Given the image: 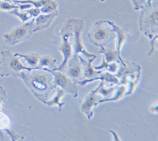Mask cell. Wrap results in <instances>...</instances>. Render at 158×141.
Returning <instances> with one entry per match:
<instances>
[{
    "label": "cell",
    "instance_id": "1",
    "mask_svg": "<svg viewBox=\"0 0 158 141\" xmlns=\"http://www.w3.org/2000/svg\"><path fill=\"white\" fill-rule=\"evenodd\" d=\"M18 77L24 81L26 87L32 94L44 103L55 87L53 85V76L49 69L36 68L25 72L22 70Z\"/></svg>",
    "mask_w": 158,
    "mask_h": 141
},
{
    "label": "cell",
    "instance_id": "2",
    "mask_svg": "<svg viewBox=\"0 0 158 141\" xmlns=\"http://www.w3.org/2000/svg\"><path fill=\"white\" fill-rule=\"evenodd\" d=\"M157 2L145 5L139 17V28L145 36L152 39L158 31Z\"/></svg>",
    "mask_w": 158,
    "mask_h": 141
},
{
    "label": "cell",
    "instance_id": "3",
    "mask_svg": "<svg viewBox=\"0 0 158 141\" xmlns=\"http://www.w3.org/2000/svg\"><path fill=\"white\" fill-rule=\"evenodd\" d=\"M88 37L94 45L101 47L107 45L108 43L113 41L115 33L110 21H98L93 25L88 33Z\"/></svg>",
    "mask_w": 158,
    "mask_h": 141
},
{
    "label": "cell",
    "instance_id": "4",
    "mask_svg": "<svg viewBox=\"0 0 158 141\" xmlns=\"http://www.w3.org/2000/svg\"><path fill=\"white\" fill-rule=\"evenodd\" d=\"M85 27V22L80 18H68L63 25L64 29H67L70 32L71 36H74V50H73V56H78L81 54L85 56L87 59L95 57L96 55L89 53L83 46L81 42V34L83 29Z\"/></svg>",
    "mask_w": 158,
    "mask_h": 141
},
{
    "label": "cell",
    "instance_id": "5",
    "mask_svg": "<svg viewBox=\"0 0 158 141\" xmlns=\"http://www.w3.org/2000/svg\"><path fill=\"white\" fill-rule=\"evenodd\" d=\"M1 60H0V76L13 75L18 77L22 70L30 71L36 67H25L20 62L19 58L13 55L9 50H4L1 53Z\"/></svg>",
    "mask_w": 158,
    "mask_h": 141
},
{
    "label": "cell",
    "instance_id": "6",
    "mask_svg": "<svg viewBox=\"0 0 158 141\" xmlns=\"http://www.w3.org/2000/svg\"><path fill=\"white\" fill-rule=\"evenodd\" d=\"M35 18L30 22H26L21 26L15 28L10 33L3 35L4 41L8 45H16L18 44L22 43L29 40L32 34L35 32Z\"/></svg>",
    "mask_w": 158,
    "mask_h": 141
},
{
    "label": "cell",
    "instance_id": "7",
    "mask_svg": "<svg viewBox=\"0 0 158 141\" xmlns=\"http://www.w3.org/2000/svg\"><path fill=\"white\" fill-rule=\"evenodd\" d=\"M49 71L53 76V85L55 87H60L65 93H68L72 94L74 98H77L78 96V88L74 80L62 73L60 70H49Z\"/></svg>",
    "mask_w": 158,
    "mask_h": 141
},
{
    "label": "cell",
    "instance_id": "8",
    "mask_svg": "<svg viewBox=\"0 0 158 141\" xmlns=\"http://www.w3.org/2000/svg\"><path fill=\"white\" fill-rule=\"evenodd\" d=\"M62 35V44L59 46L58 49L60 51V53L63 54V63L60 64L59 67H56V70H62L64 68L67 64V62L70 60L73 56V48H72L71 43L69 41L70 36H71V33L67 29H61Z\"/></svg>",
    "mask_w": 158,
    "mask_h": 141
},
{
    "label": "cell",
    "instance_id": "9",
    "mask_svg": "<svg viewBox=\"0 0 158 141\" xmlns=\"http://www.w3.org/2000/svg\"><path fill=\"white\" fill-rule=\"evenodd\" d=\"M102 99L101 95H97V93L94 91H90L84 98L81 104V112L85 114L89 120H91L94 115V109L97 105L98 101Z\"/></svg>",
    "mask_w": 158,
    "mask_h": 141
},
{
    "label": "cell",
    "instance_id": "10",
    "mask_svg": "<svg viewBox=\"0 0 158 141\" xmlns=\"http://www.w3.org/2000/svg\"><path fill=\"white\" fill-rule=\"evenodd\" d=\"M67 64L68 66H67V75L69 78L74 80L75 83L81 80L83 70L78 56H72L71 58L67 62Z\"/></svg>",
    "mask_w": 158,
    "mask_h": 141
},
{
    "label": "cell",
    "instance_id": "11",
    "mask_svg": "<svg viewBox=\"0 0 158 141\" xmlns=\"http://www.w3.org/2000/svg\"><path fill=\"white\" fill-rule=\"evenodd\" d=\"M58 15H59L58 11L49 13V14H44V15H38L36 18H35V25H36L35 32L47 29L49 25L53 22L54 19Z\"/></svg>",
    "mask_w": 158,
    "mask_h": 141
},
{
    "label": "cell",
    "instance_id": "12",
    "mask_svg": "<svg viewBox=\"0 0 158 141\" xmlns=\"http://www.w3.org/2000/svg\"><path fill=\"white\" fill-rule=\"evenodd\" d=\"M78 57L82 66L83 76H84L83 79H89L94 78L103 72V70H96L92 66V63L97 59V56L88 59V60H84L81 56H78Z\"/></svg>",
    "mask_w": 158,
    "mask_h": 141
},
{
    "label": "cell",
    "instance_id": "13",
    "mask_svg": "<svg viewBox=\"0 0 158 141\" xmlns=\"http://www.w3.org/2000/svg\"><path fill=\"white\" fill-rule=\"evenodd\" d=\"M97 80L106 81L108 82V83H111V84H114V85H118V83H119V79L117 78L116 76H115V75H113L112 73L110 72H102L99 75H97V77L89 79L80 80V81L77 82V83H79V84L81 86H85L86 84H88V83H93V82L97 81Z\"/></svg>",
    "mask_w": 158,
    "mask_h": 141
},
{
    "label": "cell",
    "instance_id": "14",
    "mask_svg": "<svg viewBox=\"0 0 158 141\" xmlns=\"http://www.w3.org/2000/svg\"><path fill=\"white\" fill-rule=\"evenodd\" d=\"M101 49L99 51V53L104 55V57L108 63H112V62H118L121 63V65L124 66L126 64V62H124L123 59L121 58L120 55H118L116 50H112V49H105L104 46H101Z\"/></svg>",
    "mask_w": 158,
    "mask_h": 141
},
{
    "label": "cell",
    "instance_id": "15",
    "mask_svg": "<svg viewBox=\"0 0 158 141\" xmlns=\"http://www.w3.org/2000/svg\"><path fill=\"white\" fill-rule=\"evenodd\" d=\"M142 70L141 67L135 63H131V62H126V64L122 67L119 66L117 74L115 75L117 78L121 79L124 75H135L138 72V70Z\"/></svg>",
    "mask_w": 158,
    "mask_h": 141
},
{
    "label": "cell",
    "instance_id": "16",
    "mask_svg": "<svg viewBox=\"0 0 158 141\" xmlns=\"http://www.w3.org/2000/svg\"><path fill=\"white\" fill-rule=\"evenodd\" d=\"M110 23H111V26L113 28L114 32H115V35H116V51L117 53H118V55H120L121 49H122L123 46L124 42L126 41L127 34L121 28L118 27L116 24H115L112 22H110Z\"/></svg>",
    "mask_w": 158,
    "mask_h": 141
},
{
    "label": "cell",
    "instance_id": "17",
    "mask_svg": "<svg viewBox=\"0 0 158 141\" xmlns=\"http://www.w3.org/2000/svg\"><path fill=\"white\" fill-rule=\"evenodd\" d=\"M57 87V90H56V93L55 94V96L53 97V98L51 100H48L44 102V104L48 105V106L51 107V106H54V105H57L59 107V111L62 110V109L63 107L65 105V102H62L61 99L63 98V96L65 95V92L62 90L60 87Z\"/></svg>",
    "mask_w": 158,
    "mask_h": 141
},
{
    "label": "cell",
    "instance_id": "18",
    "mask_svg": "<svg viewBox=\"0 0 158 141\" xmlns=\"http://www.w3.org/2000/svg\"><path fill=\"white\" fill-rule=\"evenodd\" d=\"M117 87H118V85L111 87H105L104 81H101V83L97 86V88L94 90V91L95 93L102 96L104 99H107V98H111L114 95V93H115Z\"/></svg>",
    "mask_w": 158,
    "mask_h": 141
},
{
    "label": "cell",
    "instance_id": "19",
    "mask_svg": "<svg viewBox=\"0 0 158 141\" xmlns=\"http://www.w3.org/2000/svg\"><path fill=\"white\" fill-rule=\"evenodd\" d=\"M56 63L57 61L55 59H52V57L48 56H43L39 57V62H38L37 68H46L52 70H55L56 69Z\"/></svg>",
    "mask_w": 158,
    "mask_h": 141
},
{
    "label": "cell",
    "instance_id": "20",
    "mask_svg": "<svg viewBox=\"0 0 158 141\" xmlns=\"http://www.w3.org/2000/svg\"><path fill=\"white\" fill-rule=\"evenodd\" d=\"M116 92L115 95H113L111 98H107V99H101L98 101V105L104 102H108V101H117L119 100L123 99L125 97V94L127 92L126 86L123 84H118V87L116 88Z\"/></svg>",
    "mask_w": 158,
    "mask_h": 141
},
{
    "label": "cell",
    "instance_id": "21",
    "mask_svg": "<svg viewBox=\"0 0 158 141\" xmlns=\"http://www.w3.org/2000/svg\"><path fill=\"white\" fill-rule=\"evenodd\" d=\"M119 63L118 62H112V63H108L106 62L104 57H103V60H102V63H101V65L99 66H95L94 67V68L95 70H108L110 73H116L118 71V68H119Z\"/></svg>",
    "mask_w": 158,
    "mask_h": 141
},
{
    "label": "cell",
    "instance_id": "22",
    "mask_svg": "<svg viewBox=\"0 0 158 141\" xmlns=\"http://www.w3.org/2000/svg\"><path fill=\"white\" fill-rule=\"evenodd\" d=\"M15 56H18V58H23L25 61L27 62V63L31 67H36L38 65V62H39V57L37 54L36 53H30V54H19V53H16Z\"/></svg>",
    "mask_w": 158,
    "mask_h": 141
},
{
    "label": "cell",
    "instance_id": "23",
    "mask_svg": "<svg viewBox=\"0 0 158 141\" xmlns=\"http://www.w3.org/2000/svg\"><path fill=\"white\" fill-rule=\"evenodd\" d=\"M53 0H15L14 2L17 4H25L29 3L33 6L35 8H40L52 2Z\"/></svg>",
    "mask_w": 158,
    "mask_h": 141
},
{
    "label": "cell",
    "instance_id": "24",
    "mask_svg": "<svg viewBox=\"0 0 158 141\" xmlns=\"http://www.w3.org/2000/svg\"><path fill=\"white\" fill-rule=\"evenodd\" d=\"M141 74H142V70H139L137 74L136 77H134V78H131L128 80L127 83H129V89H128V91L126 92L125 96H129L131 94H132L135 91V88L138 86V83L140 82L141 79Z\"/></svg>",
    "mask_w": 158,
    "mask_h": 141
},
{
    "label": "cell",
    "instance_id": "25",
    "mask_svg": "<svg viewBox=\"0 0 158 141\" xmlns=\"http://www.w3.org/2000/svg\"><path fill=\"white\" fill-rule=\"evenodd\" d=\"M11 121L9 117L0 111V130H6L10 128Z\"/></svg>",
    "mask_w": 158,
    "mask_h": 141
},
{
    "label": "cell",
    "instance_id": "26",
    "mask_svg": "<svg viewBox=\"0 0 158 141\" xmlns=\"http://www.w3.org/2000/svg\"><path fill=\"white\" fill-rule=\"evenodd\" d=\"M9 12L10 13L11 15H15V16L18 17V18H19L20 19L22 20V22H27L28 20H29V19L32 18V17L29 15V13L26 12L25 10H24V11L20 12V11H18V9H14V10H12V11H9Z\"/></svg>",
    "mask_w": 158,
    "mask_h": 141
},
{
    "label": "cell",
    "instance_id": "27",
    "mask_svg": "<svg viewBox=\"0 0 158 141\" xmlns=\"http://www.w3.org/2000/svg\"><path fill=\"white\" fill-rule=\"evenodd\" d=\"M19 5H15V4L10 3V2H6L0 0V10L4 11H10L14 9H18Z\"/></svg>",
    "mask_w": 158,
    "mask_h": 141
},
{
    "label": "cell",
    "instance_id": "28",
    "mask_svg": "<svg viewBox=\"0 0 158 141\" xmlns=\"http://www.w3.org/2000/svg\"><path fill=\"white\" fill-rule=\"evenodd\" d=\"M135 11H141L146 4V0H131Z\"/></svg>",
    "mask_w": 158,
    "mask_h": 141
},
{
    "label": "cell",
    "instance_id": "29",
    "mask_svg": "<svg viewBox=\"0 0 158 141\" xmlns=\"http://www.w3.org/2000/svg\"><path fill=\"white\" fill-rule=\"evenodd\" d=\"M6 99V91L2 87H0V110H1V107L2 104L5 102Z\"/></svg>",
    "mask_w": 158,
    "mask_h": 141
},
{
    "label": "cell",
    "instance_id": "30",
    "mask_svg": "<svg viewBox=\"0 0 158 141\" xmlns=\"http://www.w3.org/2000/svg\"><path fill=\"white\" fill-rule=\"evenodd\" d=\"M5 131L7 132L8 135L10 136V138L12 140H18V139L20 138L19 135H18L17 132H15V131L13 130V129H11L10 128H9V129H6V130H5Z\"/></svg>",
    "mask_w": 158,
    "mask_h": 141
},
{
    "label": "cell",
    "instance_id": "31",
    "mask_svg": "<svg viewBox=\"0 0 158 141\" xmlns=\"http://www.w3.org/2000/svg\"><path fill=\"white\" fill-rule=\"evenodd\" d=\"M157 34L155 35L152 39H151V49H150V52L149 53V56H150L151 55L153 54V52L155 50V47L156 46V41H157Z\"/></svg>",
    "mask_w": 158,
    "mask_h": 141
},
{
    "label": "cell",
    "instance_id": "32",
    "mask_svg": "<svg viewBox=\"0 0 158 141\" xmlns=\"http://www.w3.org/2000/svg\"><path fill=\"white\" fill-rule=\"evenodd\" d=\"M157 103H155L154 105L150 107V112L153 113L154 114H157Z\"/></svg>",
    "mask_w": 158,
    "mask_h": 141
},
{
    "label": "cell",
    "instance_id": "33",
    "mask_svg": "<svg viewBox=\"0 0 158 141\" xmlns=\"http://www.w3.org/2000/svg\"><path fill=\"white\" fill-rule=\"evenodd\" d=\"M109 132H111V134H112V136H113L114 140H116V141L121 140L120 138H119V136H118V135H117V133L115 132V131H113V130H109Z\"/></svg>",
    "mask_w": 158,
    "mask_h": 141
},
{
    "label": "cell",
    "instance_id": "34",
    "mask_svg": "<svg viewBox=\"0 0 158 141\" xmlns=\"http://www.w3.org/2000/svg\"><path fill=\"white\" fill-rule=\"evenodd\" d=\"M2 1H6V2H10V3H13L15 0H2ZM15 3V2H14Z\"/></svg>",
    "mask_w": 158,
    "mask_h": 141
}]
</instances>
